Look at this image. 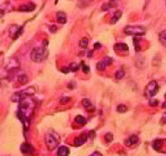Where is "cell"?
Listing matches in <instances>:
<instances>
[{
	"label": "cell",
	"mask_w": 166,
	"mask_h": 156,
	"mask_svg": "<svg viewBox=\"0 0 166 156\" xmlns=\"http://www.w3.org/2000/svg\"><path fill=\"white\" fill-rule=\"evenodd\" d=\"M35 106V103L31 97H29V98L19 102V109L17 111V116L21 120V122L23 124L25 129L30 125L31 115L33 113V111H34Z\"/></svg>",
	"instance_id": "obj_1"
},
{
	"label": "cell",
	"mask_w": 166,
	"mask_h": 156,
	"mask_svg": "<svg viewBox=\"0 0 166 156\" xmlns=\"http://www.w3.org/2000/svg\"><path fill=\"white\" fill-rule=\"evenodd\" d=\"M47 49L46 46H41L35 47L31 52V59L35 62H41L45 61V59L47 57Z\"/></svg>",
	"instance_id": "obj_2"
},
{
	"label": "cell",
	"mask_w": 166,
	"mask_h": 156,
	"mask_svg": "<svg viewBox=\"0 0 166 156\" xmlns=\"http://www.w3.org/2000/svg\"><path fill=\"white\" fill-rule=\"evenodd\" d=\"M45 140L46 144L48 150L53 151L54 149H56L58 146V143H60V137L54 131H49L47 132L45 135Z\"/></svg>",
	"instance_id": "obj_3"
},
{
	"label": "cell",
	"mask_w": 166,
	"mask_h": 156,
	"mask_svg": "<svg viewBox=\"0 0 166 156\" xmlns=\"http://www.w3.org/2000/svg\"><path fill=\"white\" fill-rule=\"evenodd\" d=\"M35 93V87H28L26 89H23V90L16 92L15 94H13L11 96V100L15 102H21V100H23L25 99L29 98V97H32Z\"/></svg>",
	"instance_id": "obj_4"
},
{
	"label": "cell",
	"mask_w": 166,
	"mask_h": 156,
	"mask_svg": "<svg viewBox=\"0 0 166 156\" xmlns=\"http://www.w3.org/2000/svg\"><path fill=\"white\" fill-rule=\"evenodd\" d=\"M124 33L127 35H144L146 33V28L143 26H127L124 28Z\"/></svg>",
	"instance_id": "obj_5"
},
{
	"label": "cell",
	"mask_w": 166,
	"mask_h": 156,
	"mask_svg": "<svg viewBox=\"0 0 166 156\" xmlns=\"http://www.w3.org/2000/svg\"><path fill=\"white\" fill-rule=\"evenodd\" d=\"M158 90H159L158 83L156 81H151L145 88V96L147 99H150V98H152L154 95L157 94Z\"/></svg>",
	"instance_id": "obj_6"
},
{
	"label": "cell",
	"mask_w": 166,
	"mask_h": 156,
	"mask_svg": "<svg viewBox=\"0 0 166 156\" xmlns=\"http://www.w3.org/2000/svg\"><path fill=\"white\" fill-rule=\"evenodd\" d=\"M113 62V59L110 57H105L104 59H102V61H98L97 63V69L98 71H103L106 67H108L110 65H112Z\"/></svg>",
	"instance_id": "obj_7"
},
{
	"label": "cell",
	"mask_w": 166,
	"mask_h": 156,
	"mask_svg": "<svg viewBox=\"0 0 166 156\" xmlns=\"http://www.w3.org/2000/svg\"><path fill=\"white\" fill-rule=\"evenodd\" d=\"M23 32V27L13 24L9 28V35L12 37V39H17Z\"/></svg>",
	"instance_id": "obj_8"
},
{
	"label": "cell",
	"mask_w": 166,
	"mask_h": 156,
	"mask_svg": "<svg viewBox=\"0 0 166 156\" xmlns=\"http://www.w3.org/2000/svg\"><path fill=\"white\" fill-rule=\"evenodd\" d=\"M20 67V62L16 58H11L8 62V65H7V71L9 73L14 72L15 70H17Z\"/></svg>",
	"instance_id": "obj_9"
},
{
	"label": "cell",
	"mask_w": 166,
	"mask_h": 156,
	"mask_svg": "<svg viewBox=\"0 0 166 156\" xmlns=\"http://www.w3.org/2000/svg\"><path fill=\"white\" fill-rule=\"evenodd\" d=\"M21 151L24 154H30L35 151L34 147L29 143H23L21 145Z\"/></svg>",
	"instance_id": "obj_10"
},
{
	"label": "cell",
	"mask_w": 166,
	"mask_h": 156,
	"mask_svg": "<svg viewBox=\"0 0 166 156\" xmlns=\"http://www.w3.org/2000/svg\"><path fill=\"white\" fill-rule=\"evenodd\" d=\"M87 139H88L87 134L83 133L80 137H76V139H74V145H75V146H77V147H79V146H81V145H83L84 142H86Z\"/></svg>",
	"instance_id": "obj_11"
},
{
	"label": "cell",
	"mask_w": 166,
	"mask_h": 156,
	"mask_svg": "<svg viewBox=\"0 0 166 156\" xmlns=\"http://www.w3.org/2000/svg\"><path fill=\"white\" fill-rule=\"evenodd\" d=\"M35 5L34 3H27V4H24V5L21 6L20 7V10L21 11H26V12H29V11H33L35 9Z\"/></svg>",
	"instance_id": "obj_12"
},
{
	"label": "cell",
	"mask_w": 166,
	"mask_h": 156,
	"mask_svg": "<svg viewBox=\"0 0 166 156\" xmlns=\"http://www.w3.org/2000/svg\"><path fill=\"white\" fill-rule=\"evenodd\" d=\"M139 139L136 135H132L131 137H129L128 139L125 140V144L127 146H132V145H135L136 143H138Z\"/></svg>",
	"instance_id": "obj_13"
},
{
	"label": "cell",
	"mask_w": 166,
	"mask_h": 156,
	"mask_svg": "<svg viewBox=\"0 0 166 156\" xmlns=\"http://www.w3.org/2000/svg\"><path fill=\"white\" fill-rule=\"evenodd\" d=\"M82 103H83V105L84 107V109L87 110V111H94L95 109V107L93 104L91 103V101L88 99H84L82 100Z\"/></svg>",
	"instance_id": "obj_14"
},
{
	"label": "cell",
	"mask_w": 166,
	"mask_h": 156,
	"mask_svg": "<svg viewBox=\"0 0 166 156\" xmlns=\"http://www.w3.org/2000/svg\"><path fill=\"white\" fill-rule=\"evenodd\" d=\"M57 19H58V21L61 24H64L67 21V17H66V14L63 11H58L57 13Z\"/></svg>",
	"instance_id": "obj_15"
},
{
	"label": "cell",
	"mask_w": 166,
	"mask_h": 156,
	"mask_svg": "<svg viewBox=\"0 0 166 156\" xmlns=\"http://www.w3.org/2000/svg\"><path fill=\"white\" fill-rule=\"evenodd\" d=\"M70 153V150L68 147L61 146L58 150V156H68Z\"/></svg>",
	"instance_id": "obj_16"
},
{
	"label": "cell",
	"mask_w": 166,
	"mask_h": 156,
	"mask_svg": "<svg viewBox=\"0 0 166 156\" xmlns=\"http://www.w3.org/2000/svg\"><path fill=\"white\" fill-rule=\"evenodd\" d=\"M122 17V11L121 10H117L114 12L113 14V16L112 18V20H110V23L112 24H114V23H116L117 21H119V19Z\"/></svg>",
	"instance_id": "obj_17"
},
{
	"label": "cell",
	"mask_w": 166,
	"mask_h": 156,
	"mask_svg": "<svg viewBox=\"0 0 166 156\" xmlns=\"http://www.w3.org/2000/svg\"><path fill=\"white\" fill-rule=\"evenodd\" d=\"M116 4H117L116 1H110L108 3H106L102 6V10H108L110 9H112V7L116 6Z\"/></svg>",
	"instance_id": "obj_18"
},
{
	"label": "cell",
	"mask_w": 166,
	"mask_h": 156,
	"mask_svg": "<svg viewBox=\"0 0 166 156\" xmlns=\"http://www.w3.org/2000/svg\"><path fill=\"white\" fill-rule=\"evenodd\" d=\"M114 48L115 49H118V50H124V51H126L128 50V46L126 44L124 43H119V44H116L115 46H114Z\"/></svg>",
	"instance_id": "obj_19"
},
{
	"label": "cell",
	"mask_w": 166,
	"mask_h": 156,
	"mask_svg": "<svg viewBox=\"0 0 166 156\" xmlns=\"http://www.w3.org/2000/svg\"><path fill=\"white\" fill-rule=\"evenodd\" d=\"M74 120L77 124H79V125H86L87 123V120L84 116H82V115H77Z\"/></svg>",
	"instance_id": "obj_20"
},
{
	"label": "cell",
	"mask_w": 166,
	"mask_h": 156,
	"mask_svg": "<svg viewBox=\"0 0 166 156\" xmlns=\"http://www.w3.org/2000/svg\"><path fill=\"white\" fill-rule=\"evenodd\" d=\"M162 141L161 139H157V140H155L154 142L152 143V147L155 149V150H157V151H160L161 150V148L162 146Z\"/></svg>",
	"instance_id": "obj_21"
},
{
	"label": "cell",
	"mask_w": 166,
	"mask_h": 156,
	"mask_svg": "<svg viewBox=\"0 0 166 156\" xmlns=\"http://www.w3.org/2000/svg\"><path fill=\"white\" fill-rule=\"evenodd\" d=\"M18 81L21 84H26L28 82V77L25 73H21L20 75H18Z\"/></svg>",
	"instance_id": "obj_22"
},
{
	"label": "cell",
	"mask_w": 166,
	"mask_h": 156,
	"mask_svg": "<svg viewBox=\"0 0 166 156\" xmlns=\"http://www.w3.org/2000/svg\"><path fill=\"white\" fill-rule=\"evenodd\" d=\"M124 75H125V72H124V71L123 69L118 70L117 72H116V73H115L116 79H119V80L123 79V78L124 77Z\"/></svg>",
	"instance_id": "obj_23"
},
{
	"label": "cell",
	"mask_w": 166,
	"mask_h": 156,
	"mask_svg": "<svg viewBox=\"0 0 166 156\" xmlns=\"http://www.w3.org/2000/svg\"><path fill=\"white\" fill-rule=\"evenodd\" d=\"M159 38H160V41L161 42V44H163L164 46H166V30L162 31L160 35H159Z\"/></svg>",
	"instance_id": "obj_24"
},
{
	"label": "cell",
	"mask_w": 166,
	"mask_h": 156,
	"mask_svg": "<svg viewBox=\"0 0 166 156\" xmlns=\"http://www.w3.org/2000/svg\"><path fill=\"white\" fill-rule=\"evenodd\" d=\"M133 42H134V45H135V50L138 51L141 49V46L139 45V42H140V39L137 38V37H135L134 40H133Z\"/></svg>",
	"instance_id": "obj_25"
},
{
	"label": "cell",
	"mask_w": 166,
	"mask_h": 156,
	"mask_svg": "<svg viewBox=\"0 0 166 156\" xmlns=\"http://www.w3.org/2000/svg\"><path fill=\"white\" fill-rule=\"evenodd\" d=\"M68 67H69L70 72H76V71H78L80 68L77 63H72V64H70V66H68Z\"/></svg>",
	"instance_id": "obj_26"
},
{
	"label": "cell",
	"mask_w": 166,
	"mask_h": 156,
	"mask_svg": "<svg viewBox=\"0 0 166 156\" xmlns=\"http://www.w3.org/2000/svg\"><path fill=\"white\" fill-rule=\"evenodd\" d=\"M79 45H80L81 47L86 48L87 47V45H88V39L86 38V37H84V38H82V39L80 40Z\"/></svg>",
	"instance_id": "obj_27"
},
{
	"label": "cell",
	"mask_w": 166,
	"mask_h": 156,
	"mask_svg": "<svg viewBox=\"0 0 166 156\" xmlns=\"http://www.w3.org/2000/svg\"><path fill=\"white\" fill-rule=\"evenodd\" d=\"M117 111L121 113H124L126 111V106H125L124 104H120V105H118L117 107Z\"/></svg>",
	"instance_id": "obj_28"
},
{
	"label": "cell",
	"mask_w": 166,
	"mask_h": 156,
	"mask_svg": "<svg viewBox=\"0 0 166 156\" xmlns=\"http://www.w3.org/2000/svg\"><path fill=\"white\" fill-rule=\"evenodd\" d=\"M113 139V135L112 133H107L105 135V140L107 142H112Z\"/></svg>",
	"instance_id": "obj_29"
},
{
	"label": "cell",
	"mask_w": 166,
	"mask_h": 156,
	"mask_svg": "<svg viewBox=\"0 0 166 156\" xmlns=\"http://www.w3.org/2000/svg\"><path fill=\"white\" fill-rule=\"evenodd\" d=\"M82 70H83V72H84V73H87L88 72H89V70H90V69H89V67L86 66L84 62H82Z\"/></svg>",
	"instance_id": "obj_30"
},
{
	"label": "cell",
	"mask_w": 166,
	"mask_h": 156,
	"mask_svg": "<svg viewBox=\"0 0 166 156\" xmlns=\"http://www.w3.org/2000/svg\"><path fill=\"white\" fill-rule=\"evenodd\" d=\"M158 100L157 99H150L149 100V104L151 106H157L158 105Z\"/></svg>",
	"instance_id": "obj_31"
},
{
	"label": "cell",
	"mask_w": 166,
	"mask_h": 156,
	"mask_svg": "<svg viewBox=\"0 0 166 156\" xmlns=\"http://www.w3.org/2000/svg\"><path fill=\"white\" fill-rule=\"evenodd\" d=\"M70 99H70L69 97H63V98L60 99V102L61 103H66V102H68Z\"/></svg>",
	"instance_id": "obj_32"
},
{
	"label": "cell",
	"mask_w": 166,
	"mask_h": 156,
	"mask_svg": "<svg viewBox=\"0 0 166 156\" xmlns=\"http://www.w3.org/2000/svg\"><path fill=\"white\" fill-rule=\"evenodd\" d=\"M94 48H95V49H99V48H101V44L98 43V42L95 43L94 44Z\"/></svg>",
	"instance_id": "obj_33"
},
{
	"label": "cell",
	"mask_w": 166,
	"mask_h": 156,
	"mask_svg": "<svg viewBox=\"0 0 166 156\" xmlns=\"http://www.w3.org/2000/svg\"><path fill=\"white\" fill-rule=\"evenodd\" d=\"M61 72H62V73H69V72H70L69 67H62V68H61Z\"/></svg>",
	"instance_id": "obj_34"
},
{
	"label": "cell",
	"mask_w": 166,
	"mask_h": 156,
	"mask_svg": "<svg viewBox=\"0 0 166 156\" xmlns=\"http://www.w3.org/2000/svg\"><path fill=\"white\" fill-rule=\"evenodd\" d=\"M90 156H102V154L100 153V152H98V151H95Z\"/></svg>",
	"instance_id": "obj_35"
},
{
	"label": "cell",
	"mask_w": 166,
	"mask_h": 156,
	"mask_svg": "<svg viewBox=\"0 0 166 156\" xmlns=\"http://www.w3.org/2000/svg\"><path fill=\"white\" fill-rule=\"evenodd\" d=\"M57 31V27L55 25H52V27H50V32L51 33H55Z\"/></svg>",
	"instance_id": "obj_36"
},
{
	"label": "cell",
	"mask_w": 166,
	"mask_h": 156,
	"mask_svg": "<svg viewBox=\"0 0 166 156\" xmlns=\"http://www.w3.org/2000/svg\"><path fill=\"white\" fill-rule=\"evenodd\" d=\"M87 53H88L87 54V57H90L91 58L92 56H93V50H89V51L87 52Z\"/></svg>",
	"instance_id": "obj_37"
},
{
	"label": "cell",
	"mask_w": 166,
	"mask_h": 156,
	"mask_svg": "<svg viewBox=\"0 0 166 156\" xmlns=\"http://www.w3.org/2000/svg\"><path fill=\"white\" fill-rule=\"evenodd\" d=\"M162 122L166 123V113H164L163 115H162Z\"/></svg>",
	"instance_id": "obj_38"
},
{
	"label": "cell",
	"mask_w": 166,
	"mask_h": 156,
	"mask_svg": "<svg viewBox=\"0 0 166 156\" xmlns=\"http://www.w3.org/2000/svg\"><path fill=\"white\" fill-rule=\"evenodd\" d=\"M162 108H166V102H164L163 104H162Z\"/></svg>",
	"instance_id": "obj_39"
}]
</instances>
